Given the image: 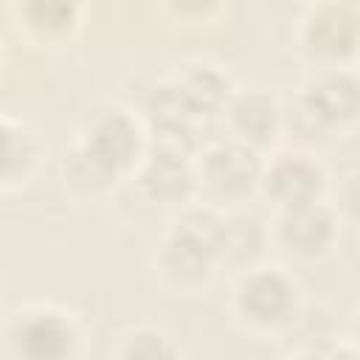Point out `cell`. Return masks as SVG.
<instances>
[{
  "instance_id": "cell-17",
  "label": "cell",
  "mask_w": 360,
  "mask_h": 360,
  "mask_svg": "<svg viewBox=\"0 0 360 360\" xmlns=\"http://www.w3.org/2000/svg\"><path fill=\"white\" fill-rule=\"evenodd\" d=\"M329 202L338 211V217L343 222H357L360 225V166L349 169L338 186H332L329 191Z\"/></svg>"
},
{
  "instance_id": "cell-8",
  "label": "cell",
  "mask_w": 360,
  "mask_h": 360,
  "mask_svg": "<svg viewBox=\"0 0 360 360\" xmlns=\"http://www.w3.org/2000/svg\"><path fill=\"white\" fill-rule=\"evenodd\" d=\"M329 191L332 177L312 149L278 146L270 155H264L259 197H264L273 211L323 202L329 200Z\"/></svg>"
},
{
  "instance_id": "cell-15",
  "label": "cell",
  "mask_w": 360,
  "mask_h": 360,
  "mask_svg": "<svg viewBox=\"0 0 360 360\" xmlns=\"http://www.w3.org/2000/svg\"><path fill=\"white\" fill-rule=\"evenodd\" d=\"M273 248L270 222H262L248 211H225V239H222V273L239 276L264 262Z\"/></svg>"
},
{
  "instance_id": "cell-10",
  "label": "cell",
  "mask_w": 360,
  "mask_h": 360,
  "mask_svg": "<svg viewBox=\"0 0 360 360\" xmlns=\"http://www.w3.org/2000/svg\"><path fill=\"white\" fill-rule=\"evenodd\" d=\"M138 197L155 208L172 214L197 202V169L194 155L160 143H149L146 158L129 177Z\"/></svg>"
},
{
  "instance_id": "cell-12",
  "label": "cell",
  "mask_w": 360,
  "mask_h": 360,
  "mask_svg": "<svg viewBox=\"0 0 360 360\" xmlns=\"http://www.w3.org/2000/svg\"><path fill=\"white\" fill-rule=\"evenodd\" d=\"M163 82L177 96V101L208 129L222 121V112L233 90L239 87L219 62H211L202 56L177 62L169 70V76H163Z\"/></svg>"
},
{
  "instance_id": "cell-14",
  "label": "cell",
  "mask_w": 360,
  "mask_h": 360,
  "mask_svg": "<svg viewBox=\"0 0 360 360\" xmlns=\"http://www.w3.org/2000/svg\"><path fill=\"white\" fill-rule=\"evenodd\" d=\"M45 169V143L42 138L17 115H3V166L0 188L6 197L25 191L37 183Z\"/></svg>"
},
{
  "instance_id": "cell-16",
  "label": "cell",
  "mask_w": 360,
  "mask_h": 360,
  "mask_svg": "<svg viewBox=\"0 0 360 360\" xmlns=\"http://www.w3.org/2000/svg\"><path fill=\"white\" fill-rule=\"evenodd\" d=\"M110 360H183V349L166 329L155 323H132L115 335Z\"/></svg>"
},
{
  "instance_id": "cell-6",
  "label": "cell",
  "mask_w": 360,
  "mask_h": 360,
  "mask_svg": "<svg viewBox=\"0 0 360 360\" xmlns=\"http://www.w3.org/2000/svg\"><path fill=\"white\" fill-rule=\"evenodd\" d=\"M194 169L197 200L219 211H239L250 197H259L264 155L222 135L194 155Z\"/></svg>"
},
{
  "instance_id": "cell-2",
  "label": "cell",
  "mask_w": 360,
  "mask_h": 360,
  "mask_svg": "<svg viewBox=\"0 0 360 360\" xmlns=\"http://www.w3.org/2000/svg\"><path fill=\"white\" fill-rule=\"evenodd\" d=\"M360 124V70L326 68L309 70L304 82L284 96L287 146L312 149Z\"/></svg>"
},
{
  "instance_id": "cell-5",
  "label": "cell",
  "mask_w": 360,
  "mask_h": 360,
  "mask_svg": "<svg viewBox=\"0 0 360 360\" xmlns=\"http://www.w3.org/2000/svg\"><path fill=\"white\" fill-rule=\"evenodd\" d=\"M149 143V129L138 112L127 107H101L84 118L70 146L107 177L124 183L146 158Z\"/></svg>"
},
{
  "instance_id": "cell-1",
  "label": "cell",
  "mask_w": 360,
  "mask_h": 360,
  "mask_svg": "<svg viewBox=\"0 0 360 360\" xmlns=\"http://www.w3.org/2000/svg\"><path fill=\"white\" fill-rule=\"evenodd\" d=\"M225 211L191 202L172 217L152 253V273L172 295H200L222 273Z\"/></svg>"
},
{
  "instance_id": "cell-4",
  "label": "cell",
  "mask_w": 360,
  "mask_h": 360,
  "mask_svg": "<svg viewBox=\"0 0 360 360\" xmlns=\"http://www.w3.org/2000/svg\"><path fill=\"white\" fill-rule=\"evenodd\" d=\"M87 326L56 301H20L3 321V360H82Z\"/></svg>"
},
{
  "instance_id": "cell-21",
  "label": "cell",
  "mask_w": 360,
  "mask_h": 360,
  "mask_svg": "<svg viewBox=\"0 0 360 360\" xmlns=\"http://www.w3.org/2000/svg\"><path fill=\"white\" fill-rule=\"evenodd\" d=\"M284 360H329V352H318V349H298V352L287 354Z\"/></svg>"
},
{
  "instance_id": "cell-13",
  "label": "cell",
  "mask_w": 360,
  "mask_h": 360,
  "mask_svg": "<svg viewBox=\"0 0 360 360\" xmlns=\"http://www.w3.org/2000/svg\"><path fill=\"white\" fill-rule=\"evenodd\" d=\"M20 39L39 48H65L79 39L87 22V6L76 0H17L6 6Z\"/></svg>"
},
{
  "instance_id": "cell-7",
  "label": "cell",
  "mask_w": 360,
  "mask_h": 360,
  "mask_svg": "<svg viewBox=\"0 0 360 360\" xmlns=\"http://www.w3.org/2000/svg\"><path fill=\"white\" fill-rule=\"evenodd\" d=\"M292 45L309 70L354 68L360 59V6L321 0L301 8Z\"/></svg>"
},
{
  "instance_id": "cell-18",
  "label": "cell",
  "mask_w": 360,
  "mask_h": 360,
  "mask_svg": "<svg viewBox=\"0 0 360 360\" xmlns=\"http://www.w3.org/2000/svg\"><path fill=\"white\" fill-rule=\"evenodd\" d=\"M225 8L219 3H172V6H163V14H174L183 25H208L214 22Z\"/></svg>"
},
{
  "instance_id": "cell-9",
  "label": "cell",
  "mask_w": 360,
  "mask_h": 360,
  "mask_svg": "<svg viewBox=\"0 0 360 360\" xmlns=\"http://www.w3.org/2000/svg\"><path fill=\"white\" fill-rule=\"evenodd\" d=\"M343 219L329 200L273 211L270 217V242L278 253L295 262H323L340 245Z\"/></svg>"
},
{
  "instance_id": "cell-20",
  "label": "cell",
  "mask_w": 360,
  "mask_h": 360,
  "mask_svg": "<svg viewBox=\"0 0 360 360\" xmlns=\"http://www.w3.org/2000/svg\"><path fill=\"white\" fill-rule=\"evenodd\" d=\"M349 340H352L354 346H360V301L354 304L352 318H349Z\"/></svg>"
},
{
  "instance_id": "cell-19",
  "label": "cell",
  "mask_w": 360,
  "mask_h": 360,
  "mask_svg": "<svg viewBox=\"0 0 360 360\" xmlns=\"http://www.w3.org/2000/svg\"><path fill=\"white\" fill-rule=\"evenodd\" d=\"M329 360H360V346H354L352 340L329 349Z\"/></svg>"
},
{
  "instance_id": "cell-11",
  "label": "cell",
  "mask_w": 360,
  "mask_h": 360,
  "mask_svg": "<svg viewBox=\"0 0 360 360\" xmlns=\"http://www.w3.org/2000/svg\"><path fill=\"white\" fill-rule=\"evenodd\" d=\"M219 124L228 138L270 155L284 141V96L259 84L236 87Z\"/></svg>"
},
{
  "instance_id": "cell-3",
  "label": "cell",
  "mask_w": 360,
  "mask_h": 360,
  "mask_svg": "<svg viewBox=\"0 0 360 360\" xmlns=\"http://www.w3.org/2000/svg\"><path fill=\"white\" fill-rule=\"evenodd\" d=\"M307 298L301 281L278 264H256L231 281L228 312L233 323L253 338H281L304 315Z\"/></svg>"
}]
</instances>
